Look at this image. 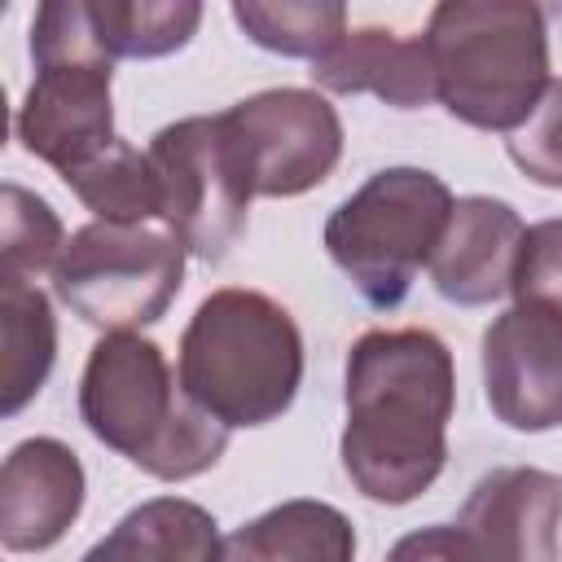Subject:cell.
<instances>
[{
  "label": "cell",
  "instance_id": "cell-1",
  "mask_svg": "<svg viewBox=\"0 0 562 562\" xmlns=\"http://www.w3.org/2000/svg\"><path fill=\"white\" fill-rule=\"evenodd\" d=\"M342 470L378 505L417 501L448 461L452 351L430 329H369L347 351Z\"/></svg>",
  "mask_w": 562,
  "mask_h": 562
},
{
  "label": "cell",
  "instance_id": "cell-2",
  "mask_svg": "<svg viewBox=\"0 0 562 562\" xmlns=\"http://www.w3.org/2000/svg\"><path fill=\"white\" fill-rule=\"evenodd\" d=\"M83 426L136 470L180 483L211 470L228 448V426L198 408L158 342L105 334L79 378Z\"/></svg>",
  "mask_w": 562,
  "mask_h": 562
},
{
  "label": "cell",
  "instance_id": "cell-3",
  "mask_svg": "<svg viewBox=\"0 0 562 562\" xmlns=\"http://www.w3.org/2000/svg\"><path fill=\"white\" fill-rule=\"evenodd\" d=\"M176 373L184 395L228 430L268 426L299 395L303 334L277 299L224 285L184 325Z\"/></svg>",
  "mask_w": 562,
  "mask_h": 562
},
{
  "label": "cell",
  "instance_id": "cell-4",
  "mask_svg": "<svg viewBox=\"0 0 562 562\" xmlns=\"http://www.w3.org/2000/svg\"><path fill=\"white\" fill-rule=\"evenodd\" d=\"M426 48L435 97L479 132H514L549 88L544 13L522 0H443L430 9Z\"/></svg>",
  "mask_w": 562,
  "mask_h": 562
},
{
  "label": "cell",
  "instance_id": "cell-5",
  "mask_svg": "<svg viewBox=\"0 0 562 562\" xmlns=\"http://www.w3.org/2000/svg\"><path fill=\"white\" fill-rule=\"evenodd\" d=\"M35 79L18 105V140L61 180L105 154L114 136V61L97 44L88 0H48L31 22Z\"/></svg>",
  "mask_w": 562,
  "mask_h": 562
},
{
  "label": "cell",
  "instance_id": "cell-6",
  "mask_svg": "<svg viewBox=\"0 0 562 562\" xmlns=\"http://www.w3.org/2000/svg\"><path fill=\"white\" fill-rule=\"evenodd\" d=\"M452 206L457 198L435 171H373L325 220V250L369 307H400L422 263H430Z\"/></svg>",
  "mask_w": 562,
  "mask_h": 562
},
{
  "label": "cell",
  "instance_id": "cell-7",
  "mask_svg": "<svg viewBox=\"0 0 562 562\" xmlns=\"http://www.w3.org/2000/svg\"><path fill=\"white\" fill-rule=\"evenodd\" d=\"M184 241L162 220L110 224L92 220L66 237L53 268L57 299L88 325L132 334L162 321L184 277Z\"/></svg>",
  "mask_w": 562,
  "mask_h": 562
},
{
  "label": "cell",
  "instance_id": "cell-8",
  "mask_svg": "<svg viewBox=\"0 0 562 562\" xmlns=\"http://www.w3.org/2000/svg\"><path fill=\"white\" fill-rule=\"evenodd\" d=\"M145 154L158 176L162 224L180 233V241L202 263H220L237 246L250 198H255L224 119L193 114V119L167 123Z\"/></svg>",
  "mask_w": 562,
  "mask_h": 562
},
{
  "label": "cell",
  "instance_id": "cell-9",
  "mask_svg": "<svg viewBox=\"0 0 562 562\" xmlns=\"http://www.w3.org/2000/svg\"><path fill=\"white\" fill-rule=\"evenodd\" d=\"M228 140L255 198H299L329 180L342 158L338 110L307 88H268L224 114Z\"/></svg>",
  "mask_w": 562,
  "mask_h": 562
},
{
  "label": "cell",
  "instance_id": "cell-10",
  "mask_svg": "<svg viewBox=\"0 0 562 562\" xmlns=\"http://www.w3.org/2000/svg\"><path fill=\"white\" fill-rule=\"evenodd\" d=\"M483 391L509 430L562 426V316L527 303L501 312L483 329Z\"/></svg>",
  "mask_w": 562,
  "mask_h": 562
},
{
  "label": "cell",
  "instance_id": "cell-11",
  "mask_svg": "<svg viewBox=\"0 0 562 562\" xmlns=\"http://www.w3.org/2000/svg\"><path fill=\"white\" fill-rule=\"evenodd\" d=\"M452 527L461 531L470 562H558L562 474L501 465L470 487Z\"/></svg>",
  "mask_w": 562,
  "mask_h": 562
},
{
  "label": "cell",
  "instance_id": "cell-12",
  "mask_svg": "<svg viewBox=\"0 0 562 562\" xmlns=\"http://www.w3.org/2000/svg\"><path fill=\"white\" fill-rule=\"evenodd\" d=\"M83 465L61 439H22L0 465V540L9 553L53 549L83 509Z\"/></svg>",
  "mask_w": 562,
  "mask_h": 562
},
{
  "label": "cell",
  "instance_id": "cell-13",
  "mask_svg": "<svg viewBox=\"0 0 562 562\" xmlns=\"http://www.w3.org/2000/svg\"><path fill=\"white\" fill-rule=\"evenodd\" d=\"M522 220L501 198H457L448 228L430 255L435 290L457 307H483L514 290V268L522 250Z\"/></svg>",
  "mask_w": 562,
  "mask_h": 562
},
{
  "label": "cell",
  "instance_id": "cell-14",
  "mask_svg": "<svg viewBox=\"0 0 562 562\" xmlns=\"http://www.w3.org/2000/svg\"><path fill=\"white\" fill-rule=\"evenodd\" d=\"M312 83L338 97L373 92L395 110H417L439 101L426 35H400L391 26H356L325 57L312 61Z\"/></svg>",
  "mask_w": 562,
  "mask_h": 562
},
{
  "label": "cell",
  "instance_id": "cell-15",
  "mask_svg": "<svg viewBox=\"0 0 562 562\" xmlns=\"http://www.w3.org/2000/svg\"><path fill=\"white\" fill-rule=\"evenodd\" d=\"M215 562H356V531L342 509L299 496L220 536Z\"/></svg>",
  "mask_w": 562,
  "mask_h": 562
},
{
  "label": "cell",
  "instance_id": "cell-16",
  "mask_svg": "<svg viewBox=\"0 0 562 562\" xmlns=\"http://www.w3.org/2000/svg\"><path fill=\"white\" fill-rule=\"evenodd\" d=\"M220 531L215 518L180 496H154L127 509L105 540H97L79 562H215Z\"/></svg>",
  "mask_w": 562,
  "mask_h": 562
},
{
  "label": "cell",
  "instance_id": "cell-17",
  "mask_svg": "<svg viewBox=\"0 0 562 562\" xmlns=\"http://www.w3.org/2000/svg\"><path fill=\"white\" fill-rule=\"evenodd\" d=\"M57 360V321L48 294L31 281H0V413H22Z\"/></svg>",
  "mask_w": 562,
  "mask_h": 562
},
{
  "label": "cell",
  "instance_id": "cell-18",
  "mask_svg": "<svg viewBox=\"0 0 562 562\" xmlns=\"http://www.w3.org/2000/svg\"><path fill=\"white\" fill-rule=\"evenodd\" d=\"M88 18L110 61L167 57L193 40L202 22V4L193 0H88Z\"/></svg>",
  "mask_w": 562,
  "mask_h": 562
},
{
  "label": "cell",
  "instance_id": "cell-19",
  "mask_svg": "<svg viewBox=\"0 0 562 562\" xmlns=\"http://www.w3.org/2000/svg\"><path fill=\"white\" fill-rule=\"evenodd\" d=\"M66 189L97 220H110V224H149V220H162L154 162H149V154L132 149L127 140H114L105 154H97L92 162H83L79 171H70L66 176Z\"/></svg>",
  "mask_w": 562,
  "mask_h": 562
},
{
  "label": "cell",
  "instance_id": "cell-20",
  "mask_svg": "<svg viewBox=\"0 0 562 562\" xmlns=\"http://www.w3.org/2000/svg\"><path fill=\"white\" fill-rule=\"evenodd\" d=\"M233 22L268 53L325 57L347 35V9L338 0H237Z\"/></svg>",
  "mask_w": 562,
  "mask_h": 562
},
{
  "label": "cell",
  "instance_id": "cell-21",
  "mask_svg": "<svg viewBox=\"0 0 562 562\" xmlns=\"http://www.w3.org/2000/svg\"><path fill=\"white\" fill-rule=\"evenodd\" d=\"M66 250V233L57 211L22 189V184H4L0 189V281H31L44 268H57Z\"/></svg>",
  "mask_w": 562,
  "mask_h": 562
},
{
  "label": "cell",
  "instance_id": "cell-22",
  "mask_svg": "<svg viewBox=\"0 0 562 562\" xmlns=\"http://www.w3.org/2000/svg\"><path fill=\"white\" fill-rule=\"evenodd\" d=\"M505 149L527 180L544 189H562V79H549L544 97L536 101L527 123L509 132Z\"/></svg>",
  "mask_w": 562,
  "mask_h": 562
},
{
  "label": "cell",
  "instance_id": "cell-23",
  "mask_svg": "<svg viewBox=\"0 0 562 562\" xmlns=\"http://www.w3.org/2000/svg\"><path fill=\"white\" fill-rule=\"evenodd\" d=\"M509 294L514 303L562 316V220H540L527 228Z\"/></svg>",
  "mask_w": 562,
  "mask_h": 562
},
{
  "label": "cell",
  "instance_id": "cell-24",
  "mask_svg": "<svg viewBox=\"0 0 562 562\" xmlns=\"http://www.w3.org/2000/svg\"><path fill=\"white\" fill-rule=\"evenodd\" d=\"M386 562H470L465 553V540L457 527H422V531H408L391 544Z\"/></svg>",
  "mask_w": 562,
  "mask_h": 562
}]
</instances>
